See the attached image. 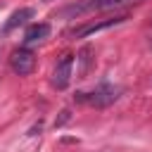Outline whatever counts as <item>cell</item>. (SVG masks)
I'll return each mask as SVG.
<instances>
[{
  "label": "cell",
  "mask_w": 152,
  "mask_h": 152,
  "mask_svg": "<svg viewBox=\"0 0 152 152\" xmlns=\"http://www.w3.org/2000/svg\"><path fill=\"white\" fill-rule=\"evenodd\" d=\"M128 0H97V10H112V7H121Z\"/></svg>",
  "instance_id": "cell-8"
},
{
  "label": "cell",
  "mask_w": 152,
  "mask_h": 152,
  "mask_svg": "<svg viewBox=\"0 0 152 152\" xmlns=\"http://www.w3.org/2000/svg\"><path fill=\"white\" fill-rule=\"evenodd\" d=\"M28 19H33V10L31 7H19L17 12H12L10 14V19L5 21V26H2V31L5 33H10V31H14L17 26H24Z\"/></svg>",
  "instance_id": "cell-5"
},
{
  "label": "cell",
  "mask_w": 152,
  "mask_h": 152,
  "mask_svg": "<svg viewBox=\"0 0 152 152\" xmlns=\"http://www.w3.org/2000/svg\"><path fill=\"white\" fill-rule=\"evenodd\" d=\"M119 95H121V88L119 86H112V83H100L93 93H88V104H93V107H109V104H114L116 100H119Z\"/></svg>",
  "instance_id": "cell-1"
},
{
  "label": "cell",
  "mask_w": 152,
  "mask_h": 152,
  "mask_svg": "<svg viewBox=\"0 0 152 152\" xmlns=\"http://www.w3.org/2000/svg\"><path fill=\"white\" fill-rule=\"evenodd\" d=\"M10 66H12V71L19 74V76H28V74L33 71V66H36V55H33L31 50H26V48H19V50L12 52Z\"/></svg>",
  "instance_id": "cell-3"
},
{
  "label": "cell",
  "mask_w": 152,
  "mask_h": 152,
  "mask_svg": "<svg viewBox=\"0 0 152 152\" xmlns=\"http://www.w3.org/2000/svg\"><path fill=\"white\" fill-rule=\"evenodd\" d=\"M71 76H74V55H62V59L55 64V71H52V86L57 90H64L69 83H71Z\"/></svg>",
  "instance_id": "cell-2"
},
{
  "label": "cell",
  "mask_w": 152,
  "mask_h": 152,
  "mask_svg": "<svg viewBox=\"0 0 152 152\" xmlns=\"http://www.w3.org/2000/svg\"><path fill=\"white\" fill-rule=\"evenodd\" d=\"M43 2H50V0H43Z\"/></svg>",
  "instance_id": "cell-10"
},
{
  "label": "cell",
  "mask_w": 152,
  "mask_h": 152,
  "mask_svg": "<svg viewBox=\"0 0 152 152\" xmlns=\"http://www.w3.org/2000/svg\"><path fill=\"white\" fill-rule=\"evenodd\" d=\"M69 119H71V112H69V109H64V112H62V116H59V119L55 121V126H64V124H66Z\"/></svg>",
  "instance_id": "cell-9"
},
{
  "label": "cell",
  "mask_w": 152,
  "mask_h": 152,
  "mask_svg": "<svg viewBox=\"0 0 152 152\" xmlns=\"http://www.w3.org/2000/svg\"><path fill=\"white\" fill-rule=\"evenodd\" d=\"M90 55H93V48L86 45V48H81V52H78V57H76V59L81 62V69H78V76H81V78H86V76L90 74V66H93V57H90Z\"/></svg>",
  "instance_id": "cell-7"
},
{
  "label": "cell",
  "mask_w": 152,
  "mask_h": 152,
  "mask_svg": "<svg viewBox=\"0 0 152 152\" xmlns=\"http://www.w3.org/2000/svg\"><path fill=\"white\" fill-rule=\"evenodd\" d=\"M128 17H112V19H102V21H93V24H83V26H76L69 36L71 38H83V36H90V33H97V31H104V28H112L121 21H126Z\"/></svg>",
  "instance_id": "cell-4"
},
{
  "label": "cell",
  "mask_w": 152,
  "mask_h": 152,
  "mask_svg": "<svg viewBox=\"0 0 152 152\" xmlns=\"http://www.w3.org/2000/svg\"><path fill=\"white\" fill-rule=\"evenodd\" d=\"M50 24L48 21H38V24H31L28 28H26V33H24V40L26 43H36V40H45L48 36H50Z\"/></svg>",
  "instance_id": "cell-6"
}]
</instances>
